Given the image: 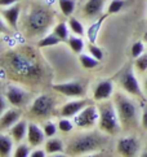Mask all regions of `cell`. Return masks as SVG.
<instances>
[{
    "mask_svg": "<svg viewBox=\"0 0 147 157\" xmlns=\"http://www.w3.org/2000/svg\"><path fill=\"white\" fill-rule=\"evenodd\" d=\"M99 120L98 125L102 131L107 134H117L120 131V118H119L115 104L112 103H102L98 106Z\"/></svg>",
    "mask_w": 147,
    "mask_h": 157,
    "instance_id": "obj_1",
    "label": "cell"
},
{
    "mask_svg": "<svg viewBox=\"0 0 147 157\" xmlns=\"http://www.w3.org/2000/svg\"><path fill=\"white\" fill-rule=\"evenodd\" d=\"M102 145V138L97 134H85V135L77 136L69 144L67 152L70 155H81L97 151Z\"/></svg>",
    "mask_w": 147,
    "mask_h": 157,
    "instance_id": "obj_2",
    "label": "cell"
},
{
    "mask_svg": "<svg viewBox=\"0 0 147 157\" xmlns=\"http://www.w3.org/2000/svg\"><path fill=\"white\" fill-rule=\"evenodd\" d=\"M10 66L18 75L27 78H35L40 73V68L35 60L21 53H14L10 57Z\"/></svg>",
    "mask_w": 147,
    "mask_h": 157,
    "instance_id": "obj_3",
    "label": "cell"
},
{
    "mask_svg": "<svg viewBox=\"0 0 147 157\" xmlns=\"http://www.w3.org/2000/svg\"><path fill=\"white\" fill-rule=\"evenodd\" d=\"M115 106L119 114L120 122H123L124 125H132L137 120V106L132 101L131 99H128L127 96H124L121 94H117L115 96Z\"/></svg>",
    "mask_w": 147,
    "mask_h": 157,
    "instance_id": "obj_4",
    "label": "cell"
},
{
    "mask_svg": "<svg viewBox=\"0 0 147 157\" xmlns=\"http://www.w3.org/2000/svg\"><path fill=\"white\" fill-rule=\"evenodd\" d=\"M52 22V16L45 8L36 7L34 8L29 17H27V25H29L30 30L34 33H41L50 25Z\"/></svg>",
    "mask_w": 147,
    "mask_h": 157,
    "instance_id": "obj_5",
    "label": "cell"
},
{
    "mask_svg": "<svg viewBox=\"0 0 147 157\" xmlns=\"http://www.w3.org/2000/svg\"><path fill=\"white\" fill-rule=\"evenodd\" d=\"M99 120V110L95 105H87L75 116V125L80 128H89L93 127Z\"/></svg>",
    "mask_w": 147,
    "mask_h": 157,
    "instance_id": "obj_6",
    "label": "cell"
},
{
    "mask_svg": "<svg viewBox=\"0 0 147 157\" xmlns=\"http://www.w3.org/2000/svg\"><path fill=\"white\" fill-rule=\"evenodd\" d=\"M54 108V100L52 96L41 95L34 100L31 105V113L36 117H47L52 113Z\"/></svg>",
    "mask_w": 147,
    "mask_h": 157,
    "instance_id": "obj_7",
    "label": "cell"
},
{
    "mask_svg": "<svg viewBox=\"0 0 147 157\" xmlns=\"http://www.w3.org/2000/svg\"><path fill=\"white\" fill-rule=\"evenodd\" d=\"M121 86L128 94L134 95V96H142V91H141L139 83L135 78L134 73L132 69H127L121 75Z\"/></svg>",
    "mask_w": 147,
    "mask_h": 157,
    "instance_id": "obj_8",
    "label": "cell"
},
{
    "mask_svg": "<svg viewBox=\"0 0 147 157\" xmlns=\"http://www.w3.org/2000/svg\"><path fill=\"white\" fill-rule=\"evenodd\" d=\"M53 90L57 92L65 95V96H83L85 90H84L83 83L80 82H66L59 83V85H53Z\"/></svg>",
    "mask_w": 147,
    "mask_h": 157,
    "instance_id": "obj_9",
    "label": "cell"
},
{
    "mask_svg": "<svg viewBox=\"0 0 147 157\" xmlns=\"http://www.w3.org/2000/svg\"><path fill=\"white\" fill-rule=\"evenodd\" d=\"M138 151H139V143L135 138L127 136V138H121L117 142V152L121 156L133 157L138 153Z\"/></svg>",
    "mask_w": 147,
    "mask_h": 157,
    "instance_id": "obj_10",
    "label": "cell"
},
{
    "mask_svg": "<svg viewBox=\"0 0 147 157\" xmlns=\"http://www.w3.org/2000/svg\"><path fill=\"white\" fill-rule=\"evenodd\" d=\"M30 95L27 94L25 90H22L21 87L16 86V85H10L8 86L7 90V99L8 101L14 105V106H22L27 103Z\"/></svg>",
    "mask_w": 147,
    "mask_h": 157,
    "instance_id": "obj_11",
    "label": "cell"
},
{
    "mask_svg": "<svg viewBox=\"0 0 147 157\" xmlns=\"http://www.w3.org/2000/svg\"><path fill=\"white\" fill-rule=\"evenodd\" d=\"M45 138L47 136L44 134V130H41L35 123H29V126H27V142L30 145L38 147L44 142Z\"/></svg>",
    "mask_w": 147,
    "mask_h": 157,
    "instance_id": "obj_12",
    "label": "cell"
},
{
    "mask_svg": "<svg viewBox=\"0 0 147 157\" xmlns=\"http://www.w3.org/2000/svg\"><path fill=\"white\" fill-rule=\"evenodd\" d=\"M112 92H114V85L111 81H102L99 82L94 88L93 92V98L97 101H103V100L109 99Z\"/></svg>",
    "mask_w": 147,
    "mask_h": 157,
    "instance_id": "obj_13",
    "label": "cell"
},
{
    "mask_svg": "<svg viewBox=\"0 0 147 157\" xmlns=\"http://www.w3.org/2000/svg\"><path fill=\"white\" fill-rule=\"evenodd\" d=\"M21 112L18 109H9L7 112H4L0 117V131H4L7 128L12 127L16 122L20 121Z\"/></svg>",
    "mask_w": 147,
    "mask_h": 157,
    "instance_id": "obj_14",
    "label": "cell"
},
{
    "mask_svg": "<svg viewBox=\"0 0 147 157\" xmlns=\"http://www.w3.org/2000/svg\"><path fill=\"white\" fill-rule=\"evenodd\" d=\"M89 103L87 100H76V101H70L65 104L61 109V116L62 117H74L76 116L81 109H84Z\"/></svg>",
    "mask_w": 147,
    "mask_h": 157,
    "instance_id": "obj_15",
    "label": "cell"
},
{
    "mask_svg": "<svg viewBox=\"0 0 147 157\" xmlns=\"http://www.w3.org/2000/svg\"><path fill=\"white\" fill-rule=\"evenodd\" d=\"M103 8V0H88L84 5V13L89 17H94V16L99 14L102 12Z\"/></svg>",
    "mask_w": 147,
    "mask_h": 157,
    "instance_id": "obj_16",
    "label": "cell"
},
{
    "mask_svg": "<svg viewBox=\"0 0 147 157\" xmlns=\"http://www.w3.org/2000/svg\"><path fill=\"white\" fill-rule=\"evenodd\" d=\"M10 135L16 142H21L27 135V123L25 121H18L10 127Z\"/></svg>",
    "mask_w": 147,
    "mask_h": 157,
    "instance_id": "obj_17",
    "label": "cell"
},
{
    "mask_svg": "<svg viewBox=\"0 0 147 157\" xmlns=\"http://www.w3.org/2000/svg\"><path fill=\"white\" fill-rule=\"evenodd\" d=\"M20 12H21V5L14 4L13 7H10L8 9H4L3 10V16H4V18L8 21V24L10 26L16 27L17 21H18V17H20Z\"/></svg>",
    "mask_w": 147,
    "mask_h": 157,
    "instance_id": "obj_18",
    "label": "cell"
},
{
    "mask_svg": "<svg viewBox=\"0 0 147 157\" xmlns=\"http://www.w3.org/2000/svg\"><path fill=\"white\" fill-rule=\"evenodd\" d=\"M13 148V142L12 139L7 135H0V156L7 157L10 155Z\"/></svg>",
    "mask_w": 147,
    "mask_h": 157,
    "instance_id": "obj_19",
    "label": "cell"
},
{
    "mask_svg": "<svg viewBox=\"0 0 147 157\" xmlns=\"http://www.w3.org/2000/svg\"><path fill=\"white\" fill-rule=\"evenodd\" d=\"M79 60H80V63H81L84 69H94V68H97V66L99 65V61L97 59H94L92 55L89 56V55L80 53Z\"/></svg>",
    "mask_w": 147,
    "mask_h": 157,
    "instance_id": "obj_20",
    "label": "cell"
},
{
    "mask_svg": "<svg viewBox=\"0 0 147 157\" xmlns=\"http://www.w3.org/2000/svg\"><path fill=\"white\" fill-rule=\"evenodd\" d=\"M45 151L48 153H57L63 151V143L59 139H50L45 143Z\"/></svg>",
    "mask_w": 147,
    "mask_h": 157,
    "instance_id": "obj_21",
    "label": "cell"
},
{
    "mask_svg": "<svg viewBox=\"0 0 147 157\" xmlns=\"http://www.w3.org/2000/svg\"><path fill=\"white\" fill-rule=\"evenodd\" d=\"M61 42V39L54 34V33H52V34H49L47 36L41 38L40 40L38 42V47L39 48H44V47H50V46H56V44H58Z\"/></svg>",
    "mask_w": 147,
    "mask_h": 157,
    "instance_id": "obj_22",
    "label": "cell"
},
{
    "mask_svg": "<svg viewBox=\"0 0 147 157\" xmlns=\"http://www.w3.org/2000/svg\"><path fill=\"white\" fill-rule=\"evenodd\" d=\"M105 18H106V16H103L101 20H98L95 24H93L92 26L88 29V39H89V42L90 43H94L95 42V39H97V35H98V31H99V29H101V25H102V22L105 21Z\"/></svg>",
    "mask_w": 147,
    "mask_h": 157,
    "instance_id": "obj_23",
    "label": "cell"
},
{
    "mask_svg": "<svg viewBox=\"0 0 147 157\" xmlns=\"http://www.w3.org/2000/svg\"><path fill=\"white\" fill-rule=\"evenodd\" d=\"M59 8L66 17H70L75 10V0H58Z\"/></svg>",
    "mask_w": 147,
    "mask_h": 157,
    "instance_id": "obj_24",
    "label": "cell"
},
{
    "mask_svg": "<svg viewBox=\"0 0 147 157\" xmlns=\"http://www.w3.org/2000/svg\"><path fill=\"white\" fill-rule=\"evenodd\" d=\"M67 44H69L70 48L72 49V52H75V53H81V51L84 49V42L81 38L70 36L67 39Z\"/></svg>",
    "mask_w": 147,
    "mask_h": 157,
    "instance_id": "obj_25",
    "label": "cell"
},
{
    "mask_svg": "<svg viewBox=\"0 0 147 157\" xmlns=\"http://www.w3.org/2000/svg\"><path fill=\"white\" fill-rule=\"evenodd\" d=\"M53 33L61 39V42H65L69 39V29H67V25L63 24V22H61V24L56 26Z\"/></svg>",
    "mask_w": 147,
    "mask_h": 157,
    "instance_id": "obj_26",
    "label": "cell"
},
{
    "mask_svg": "<svg viewBox=\"0 0 147 157\" xmlns=\"http://www.w3.org/2000/svg\"><path fill=\"white\" fill-rule=\"evenodd\" d=\"M69 26L71 31L74 33V34H76L79 36H83L84 34H85V30H84V26L80 21H77L76 18H70L69 21Z\"/></svg>",
    "mask_w": 147,
    "mask_h": 157,
    "instance_id": "obj_27",
    "label": "cell"
},
{
    "mask_svg": "<svg viewBox=\"0 0 147 157\" xmlns=\"http://www.w3.org/2000/svg\"><path fill=\"white\" fill-rule=\"evenodd\" d=\"M125 5V0H112V2L109 4V8H107V13L109 14H115L117 12L124 8Z\"/></svg>",
    "mask_w": 147,
    "mask_h": 157,
    "instance_id": "obj_28",
    "label": "cell"
},
{
    "mask_svg": "<svg viewBox=\"0 0 147 157\" xmlns=\"http://www.w3.org/2000/svg\"><path fill=\"white\" fill-rule=\"evenodd\" d=\"M72 127H74V125L69 120V117H63V118H61L58 121V128L62 132H70L72 130Z\"/></svg>",
    "mask_w": 147,
    "mask_h": 157,
    "instance_id": "obj_29",
    "label": "cell"
},
{
    "mask_svg": "<svg viewBox=\"0 0 147 157\" xmlns=\"http://www.w3.org/2000/svg\"><path fill=\"white\" fill-rule=\"evenodd\" d=\"M88 51H89V53L92 55L94 59H97L98 61H101V60L103 59V52H102V49H101L99 47H97V46H94V43H89Z\"/></svg>",
    "mask_w": 147,
    "mask_h": 157,
    "instance_id": "obj_30",
    "label": "cell"
},
{
    "mask_svg": "<svg viewBox=\"0 0 147 157\" xmlns=\"http://www.w3.org/2000/svg\"><path fill=\"white\" fill-rule=\"evenodd\" d=\"M135 68L139 71H147V55L143 53L135 59Z\"/></svg>",
    "mask_w": 147,
    "mask_h": 157,
    "instance_id": "obj_31",
    "label": "cell"
},
{
    "mask_svg": "<svg viewBox=\"0 0 147 157\" xmlns=\"http://www.w3.org/2000/svg\"><path fill=\"white\" fill-rule=\"evenodd\" d=\"M143 52H145V44L142 42H135L132 46V56L134 59H137L141 55H143Z\"/></svg>",
    "mask_w": 147,
    "mask_h": 157,
    "instance_id": "obj_32",
    "label": "cell"
},
{
    "mask_svg": "<svg viewBox=\"0 0 147 157\" xmlns=\"http://www.w3.org/2000/svg\"><path fill=\"white\" fill-rule=\"evenodd\" d=\"M44 134L47 138H53L56 135V132H57V126L54 125L53 122H47L44 125Z\"/></svg>",
    "mask_w": 147,
    "mask_h": 157,
    "instance_id": "obj_33",
    "label": "cell"
},
{
    "mask_svg": "<svg viewBox=\"0 0 147 157\" xmlns=\"http://www.w3.org/2000/svg\"><path fill=\"white\" fill-rule=\"evenodd\" d=\"M30 148L27 147L26 144H21V145H18V147L16 148V151H14V156L16 157H29L30 156Z\"/></svg>",
    "mask_w": 147,
    "mask_h": 157,
    "instance_id": "obj_34",
    "label": "cell"
},
{
    "mask_svg": "<svg viewBox=\"0 0 147 157\" xmlns=\"http://www.w3.org/2000/svg\"><path fill=\"white\" fill-rule=\"evenodd\" d=\"M47 151H43V149H35L32 151V152L30 153V157H45L47 156Z\"/></svg>",
    "mask_w": 147,
    "mask_h": 157,
    "instance_id": "obj_35",
    "label": "cell"
},
{
    "mask_svg": "<svg viewBox=\"0 0 147 157\" xmlns=\"http://www.w3.org/2000/svg\"><path fill=\"white\" fill-rule=\"evenodd\" d=\"M141 123H142V126L145 130H147V106L143 109L142 112V117H141Z\"/></svg>",
    "mask_w": 147,
    "mask_h": 157,
    "instance_id": "obj_36",
    "label": "cell"
},
{
    "mask_svg": "<svg viewBox=\"0 0 147 157\" xmlns=\"http://www.w3.org/2000/svg\"><path fill=\"white\" fill-rule=\"evenodd\" d=\"M17 2H20V0H0V7H8V5L16 4Z\"/></svg>",
    "mask_w": 147,
    "mask_h": 157,
    "instance_id": "obj_37",
    "label": "cell"
},
{
    "mask_svg": "<svg viewBox=\"0 0 147 157\" xmlns=\"http://www.w3.org/2000/svg\"><path fill=\"white\" fill-rule=\"evenodd\" d=\"M5 109H7V103H5V100H4L3 96H0V116L4 113Z\"/></svg>",
    "mask_w": 147,
    "mask_h": 157,
    "instance_id": "obj_38",
    "label": "cell"
},
{
    "mask_svg": "<svg viewBox=\"0 0 147 157\" xmlns=\"http://www.w3.org/2000/svg\"><path fill=\"white\" fill-rule=\"evenodd\" d=\"M5 30V27H4V25L2 24V21H0V33H3Z\"/></svg>",
    "mask_w": 147,
    "mask_h": 157,
    "instance_id": "obj_39",
    "label": "cell"
},
{
    "mask_svg": "<svg viewBox=\"0 0 147 157\" xmlns=\"http://www.w3.org/2000/svg\"><path fill=\"white\" fill-rule=\"evenodd\" d=\"M143 40H145V42L147 43V31L145 33V35H143Z\"/></svg>",
    "mask_w": 147,
    "mask_h": 157,
    "instance_id": "obj_40",
    "label": "cell"
},
{
    "mask_svg": "<svg viewBox=\"0 0 147 157\" xmlns=\"http://www.w3.org/2000/svg\"><path fill=\"white\" fill-rule=\"evenodd\" d=\"M145 91L147 92V79H146V82H145Z\"/></svg>",
    "mask_w": 147,
    "mask_h": 157,
    "instance_id": "obj_41",
    "label": "cell"
},
{
    "mask_svg": "<svg viewBox=\"0 0 147 157\" xmlns=\"http://www.w3.org/2000/svg\"><path fill=\"white\" fill-rule=\"evenodd\" d=\"M142 156H143V157H147V152H146V153H142Z\"/></svg>",
    "mask_w": 147,
    "mask_h": 157,
    "instance_id": "obj_42",
    "label": "cell"
},
{
    "mask_svg": "<svg viewBox=\"0 0 147 157\" xmlns=\"http://www.w3.org/2000/svg\"><path fill=\"white\" fill-rule=\"evenodd\" d=\"M146 148H147V144H146Z\"/></svg>",
    "mask_w": 147,
    "mask_h": 157,
    "instance_id": "obj_43",
    "label": "cell"
}]
</instances>
